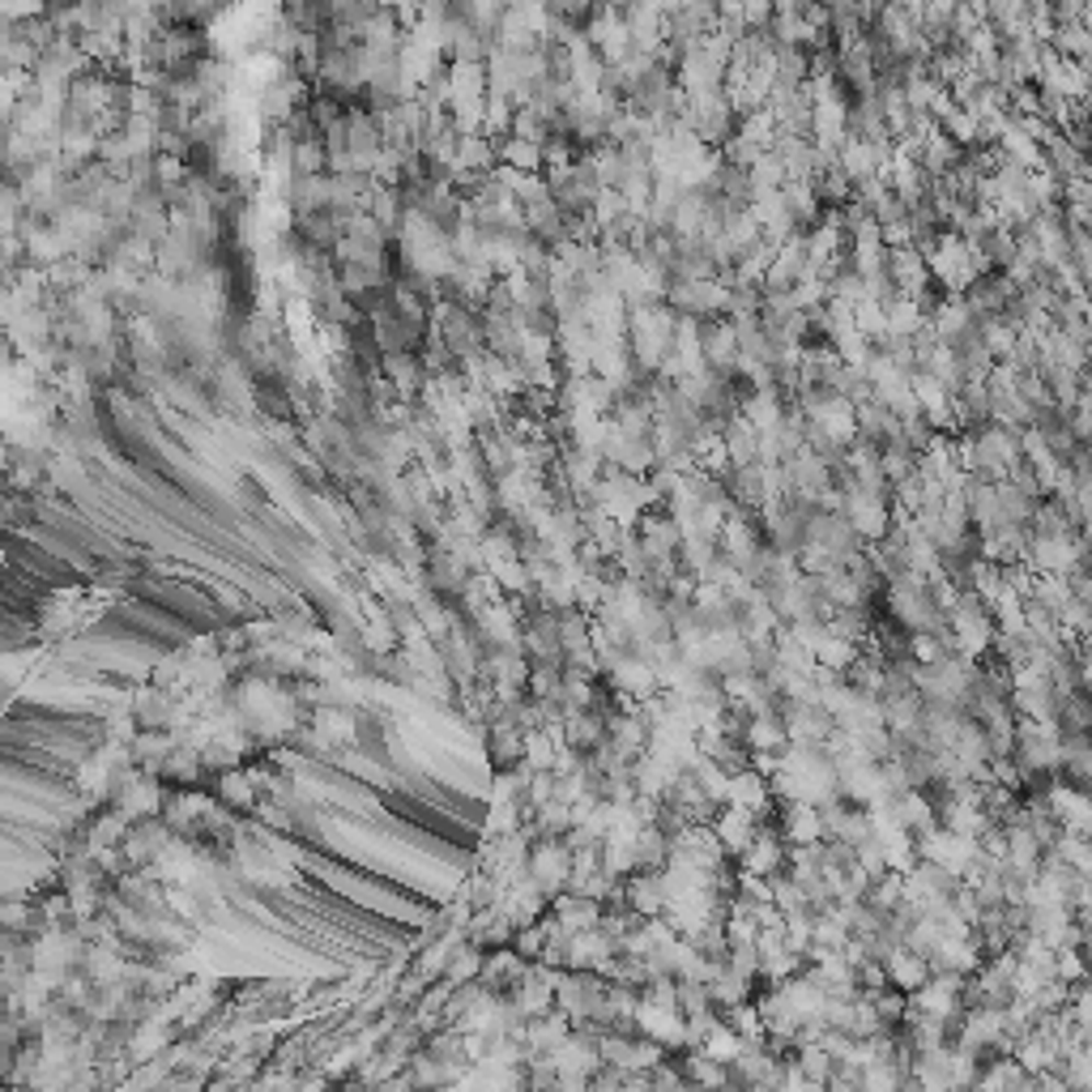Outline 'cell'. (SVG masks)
Returning <instances> with one entry per match:
<instances>
[{
	"mask_svg": "<svg viewBox=\"0 0 1092 1092\" xmlns=\"http://www.w3.org/2000/svg\"><path fill=\"white\" fill-rule=\"evenodd\" d=\"M0 735L18 742H31L43 751H56L73 764H86L99 742H103V721L78 713V708H60L47 701H13L0 713Z\"/></svg>",
	"mask_w": 1092,
	"mask_h": 1092,
	"instance_id": "obj_1",
	"label": "cell"
},
{
	"mask_svg": "<svg viewBox=\"0 0 1092 1092\" xmlns=\"http://www.w3.org/2000/svg\"><path fill=\"white\" fill-rule=\"evenodd\" d=\"M35 640H39V632H35V627L18 624L13 615H4V611H0V658H4V653H22V649H31Z\"/></svg>",
	"mask_w": 1092,
	"mask_h": 1092,
	"instance_id": "obj_4",
	"label": "cell"
},
{
	"mask_svg": "<svg viewBox=\"0 0 1092 1092\" xmlns=\"http://www.w3.org/2000/svg\"><path fill=\"white\" fill-rule=\"evenodd\" d=\"M0 555L9 568H18L26 581L43 585L47 593H60V589H78L86 585L90 577L78 572L69 559H60L56 550H47L43 543H35L31 534L13 530V525H0Z\"/></svg>",
	"mask_w": 1092,
	"mask_h": 1092,
	"instance_id": "obj_2",
	"label": "cell"
},
{
	"mask_svg": "<svg viewBox=\"0 0 1092 1092\" xmlns=\"http://www.w3.org/2000/svg\"><path fill=\"white\" fill-rule=\"evenodd\" d=\"M60 837V819H43V816H26V811H9L0 807V850L13 854L22 866L39 871L52 845Z\"/></svg>",
	"mask_w": 1092,
	"mask_h": 1092,
	"instance_id": "obj_3",
	"label": "cell"
}]
</instances>
